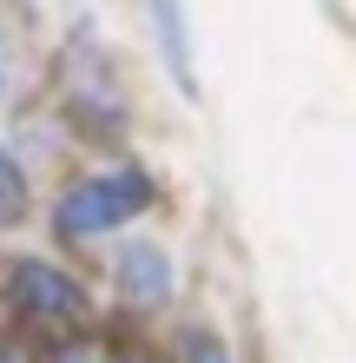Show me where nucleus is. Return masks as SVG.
Returning <instances> with one entry per match:
<instances>
[{
  "instance_id": "f257e3e1",
  "label": "nucleus",
  "mask_w": 356,
  "mask_h": 363,
  "mask_svg": "<svg viewBox=\"0 0 356 363\" xmlns=\"http://www.w3.org/2000/svg\"><path fill=\"white\" fill-rule=\"evenodd\" d=\"M152 205V179L139 172V165H113V172H86L67 185V199L53 211V231L67 245L79 238H99V231H119L125 218H139V211Z\"/></svg>"
},
{
  "instance_id": "f03ea898",
  "label": "nucleus",
  "mask_w": 356,
  "mask_h": 363,
  "mask_svg": "<svg viewBox=\"0 0 356 363\" xmlns=\"http://www.w3.org/2000/svg\"><path fill=\"white\" fill-rule=\"evenodd\" d=\"M7 304H13L20 317H40V324H73V317L86 311V291H79L67 271L27 258V264L7 271Z\"/></svg>"
},
{
  "instance_id": "7ed1b4c3",
  "label": "nucleus",
  "mask_w": 356,
  "mask_h": 363,
  "mask_svg": "<svg viewBox=\"0 0 356 363\" xmlns=\"http://www.w3.org/2000/svg\"><path fill=\"white\" fill-rule=\"evenodd\" d=\"M113 277H119V297L139 304V311H159L165 297H172V264H165L159 245H125L119 264H113Z\"/></svg>"
},
{
  "instance_id": "20e7f679",
  "label": "nucleus",
  "mask_w": 356,
  "mask_h": 363,
  "mask_svg": "<svg viewBox=\"0 0 356 363\" xmlns=\"http://www.w3.org/2000/svg\"><path fill=\"white\" fill-rule=\"evenodd\" d=\"M152 13H159V33H165V60L178 67L185 93H198V79H192V47H185V13L172 7V0H152Z\"/></svg>"
},
{
  "instance_id": "39448f33",
  "label": "nucleus",
  "mask_w": 356,
  "mask_h": 363,
  "mask_svg": "<svg viewBox=\"0 0 356 363\" xmlns=\"http://www.w3.org/2000/svg\"><path fill=\"white\" fill-rule=\"evenodd\" d=\"M20 211H27V172L7 159V145H0V231L20 225Z\"/></svg>"
},
{
  "instance_id": "423d86ee",
  "label": "nucleus",
  "mask_w": 356,
  "mask_h": 363,
  "mask_svg": "<svg viewBox=\"0 0 356 363\" xmlns=\"http://www.w3.org/2000/svg\"><path fill=\"white\" fill-rule=\"evenodd\" d=\"M178 363H231V350H224L205 324H192V330L178 337Z\"/></svg>"
},
{
  "instance_id": "0eeeda50",
  "label": "nucleus",
  "mask_w": 356,
  "mask_h": 363,
  "mask_svg": "<svg viewBox=\"0 0 356 363\" xmlns=\"http://www.w3.org/2000/svg\"><path fill=\"white\" fill-rule=\"evenodd\" d=\"M0 363H27V350H13V344H0Z\"/></svg>"
},
{
  "instance_id": "6e6552de",
  "label": "nucleus",
  "mask_w": 356,
  "mask_h": 363,
  "mask_svg": "<svg viewBox=\"0 0 356 363\" xmlns=\"http://www.w3.org/2000/svg\"><path fill=\"white\" fill-rule=\"evenodd\" d=\"M0 93H7V40H0Z\"/></svg>"
},
{
  "instance_id": "1a4fd4ad",
  "label": "nucleus",
  "mask_w": 356,
  "mask_h": 363,
  "mask_svg": "<svg viewBox=\"0 0 356 363\" xmlns=\"http://www.w3.org/2000/svg\"><path fill=\"white\" fill-rule=\"evenodd\" d=\"M59 363H86V357H59Z\"/></svg>"
}]
</instances>
